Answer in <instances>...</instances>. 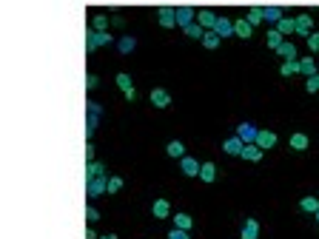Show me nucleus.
Here are the masks:
<instances>
[{
  "label": "nucleus",
  "instance_id": "27",
  "mask_svg": "<svg viewBox=\"0 0 319 239\" xmlns=\"http://www.w3.org/2000/svg\"><path fill=\"white\" fill-rule=\"evenodd\" d=\"M291 148L293 151H305V148H308V137H305V134H299V131L291 134Z\"/></svg>",
  "mask_w": 319,
  "mask_h": 239
},
{
  "label": "nucleus",
  "instance_id": "3",
  "mask_svg": "<svg viewBox=\"0 0 319 239\" xmlns=\"http://www.w3.org/2000/svg\"><path fill=\"white\" fill-rule=\"evenodd\" d=\"M157 18H160V26L163 29H174L177 26V9H174V6H160Z\"/></svg>",
  "mask_w": 319,
  "mask_h": 239
},
{
  "label": "nucleus",
  "instance_id": "13",
  "mask_svg": "<svg viewBox=\"0 0 319 239\" xmlns=\"http://www.w3.org/2000/svg\"><path fill=\"white\" fill-rule=\"evenodd\" d=\"M151 106L169 108V106H171V94H169L166 89H154V91H151Z\"/></svg>",
  "mask_w": 319,
  "mask_h": 239
},
{
  "label": "nucleus",
  "instance_id": "5",
  "mask_svg": "<svg viewBox=\"0 0 319 239\" xmlns=\"http://www.w3.org/2000/svg\"><path fill=\"white\" fill-rule=\"evenodd\" d=\"M180 168H183V174H186V177H200V168H203V162H197L194 157H183L180 159Z\"/></svg>",
  "mask_w": 319,
  "mask_h": 239
},
{
  "label": "nucleus",
  "instance_id": "20",
  "mask_svg": "<svg viewBox=\"0 0 319 239\" xmlns=\"http://www.w3.org/2000/svg\"><path fill=\"white\" fill-rule=\"evenodd\" d=\"M151 213H154L157 219H166V216H169V213H171V205L166 202V199H157V202L151 205Z\"/></svg>",
  "mask_w": 319,
  "mask_h": 239
},
{
  "label": "nucleus",
  "instance_id": "38",
  "mask_svg": "<svg viewBox=\"0 0 319 239\" xmlns=\"http://www.w3.org/2000/svg\"><path fill=\"white\" fill-rule=\"evenodd\" d=\"M308 49H310V52H319V32H310V37H308Z\"/></svg>",
  "mask_w": 319,
  "mask_h": 239
},
{
  "label": "nucleus",
  "instance_id": "45",
  "mask_svg": "<svg viewBox=\"0 0 319 239\" xmlns=\"http://www.w3.org/2000/svg\"><path fill=\"white\" fill-rule=\"evenodd\" d=\"M100 239H117V233H106V236H100Z\"/></svg>",
  "mask_w": 319,
  "mask_h": 239
},
{
  "label": "nucleus",
  "instance_id": "28",
  "mask_svg": "<svg viewBox=\"0 0 319 239\" xmlns=\"http://www.w3.org/2000/svg\"><path fill=\"white\" fill-rule=\"evenodd\" d=\"M191 225H194V219H191L188 213H177V216H174V228H180V230H191Z\"/></svg>",
  "mask_w": 319,
  "mask_h": 239
},
{
  "label": "nucleus",
  "instance_id": "21",
  "mask_svg": "<svg viewBox=\"0 0 319 239\" xmlns=\"http://www.w3.org/2000/svg\"><path fill=\"white\" fill-rule=\"evenodd\" d=\"M245 20H248L251 26L257 29L259 23H262V20H265V15H262V6H251V9H248V15H245Z\"/></svg>",
  "mask_w": 319,
  "mask_h": 239
},
{
  "label": "nucleus",
  "instance_id": "25",
  "mask_svg": "<svg viewBox=\"0 0 319 239\" xmlns=\"http://www.w3.org/2000/svg\"><path fill=\"white\" fill-rule=\"evenodd\" d=\"M279 74H282V77L299 74V60H282V66H279Z\"/></svg>",
  "mask_w": 319,
  "mask_h": 239
},
{
  "label": "nucleus",
  "instance_id": "39",
  "mask_svg": "<svg viewBox=\"0 0 319 239\" xmlns=\"http://www.w3.org/2000/svg\"><path fill=\"white\" fill-rule=\"evenodd\" d=\"M305 89L313 94V91H319V74H313V77H308V83H305Z\"/></svg>",
  "mask_w": 319,
  "mask_h": 239
},
{
  "label": "nucleus",
  "instance_id": "18",
  "mask_svg": "<svg viewBox=\"0 0 319 239\" xmlns=\"http://www.w3.org/2000/svg\"><path fill=\"white\" fill-rule=\"evenodd\" d=\"M257 236H259V222L245 219V225H242V239H257Z\"/></svg>",
  "mask_w": 319,
  "mask_h": 239
},
{
  "label": "nucleus",
  "instance_id": "6",
  "mask_svg": "<svg viewBox=\"0 0 319 239\" xmlns=\"http://www.w3.org/2000/svg\"><path fill=\"white\" fill-rule=\"evenodd\" d=\"M242 148H245V145H242V140H239L237 134H234V137H228V140L222 142V151H225L228 157H242Z\"/></svg>",
  "mask_w": 319,
  "mask_h": 239
},
{
  "label": "nucleus",
  "instance_id": "9",
  "mask_svg": "<svg viewBox=\"0 0 319 239\" xmlns=\"http://www.w3.org/2000/svg\"><path fill=\"white\" fill-rule=\"evenodd\" d=\"M89 196H103L108 191V177H97V179H89Z\"/></svg>",
  "mask_w": 319,
  "mask_h": 239
},
{
  "label": "nucleus",
  "instance_id": "17",
  "mask_svg": "<svg viewBox=\"0 0 319 239\" xmlns=\"http://www.w3.org/2000/svg\"><path fill=\"white\" fill-rule=\"evenodd\" d=\"M262 15H265L268 23H274V29H276V23L282 20V9H279V6H262Z\"/></svg>",
  "mask_w": 319,
  "mask_h": 239
},
{
  "label": "nucleus",
  "instance_id": "16",
  "mask_svg": "<svg viewBox=\"0 0 319 239\" xmlns=\"http://www.w3.org/2000/svg\"><path fill=\"white\" fill-rule=\"evenodd\" d=\"M97 177H106V165H103V162H89V165H86V182H89V179H97Z\"/></svg>",
  "mask_w": 319,
  "mask_h": 239
},
{
  "label": "nucleus",
  "instance_id": "46",
  "mask_svg": "<svg viewBox=\"0 0 319 239\" xmlns=\"http://www.w3.org/2000/svg\"><path fill=\"white\" fill-rule=\"evenodd\" d=\"M316 219H319V211H316Z\"/></svg>",
  "mask_w": 319,
  "mask_h": 239
},
{
  "label": "nucleus",
  "instance_id": "42",
  "mask_svg": "<svg viewBox=\"0 0 319 239\" xmlns=\"http://www.w3.org/2000/svg\"><path fill=\"white\" fill-rule=\"evenodd\" d=\"M89 114H91V117H100V114H103V106L91 100V103H89Z\"/></svg>",
  "mask_w": 319,
  "mask_h": 239
},
{
  "label": "nucleus",
  "instance_id": "35",
  "mask_svg": "<svg viewBox=\"0 0 319 239\" xmlns=\"http://www.w3.org/2000/svg\"><path fill=\"white\" fill-rule=\"evenodd\" d=\"M186 35H188V37H194V40H203V37H205V29L200 26V23H194V26H188V29H186Z\"/></svg>",
  "mask_w": 319,
  "mask_h": 239
},
{
  "label": "nucleus",
  "instance_id": "41",
  "mask_svg": "<svg viewBox=\"0 0 319 239\" xmlns=\"http://www.w3.org/2000/svg\"><path fill=\"white\" fill-rule=\"evenodd\" d=\"M97 86H100V77H97V74H89V77H86V89L94 91Z\"/></svg>",
  "mask_w": 319,
  "mask_h": 239
},
{
  "label": "nucleus",
  "instance_id": "40",
  "mask_svg": "<svg viewBox=\"0 0 319 239\" xmlns=\"http://www.w3.org/2000/svg\"><path fill=\"white\" fill-rule=\"evenodd\" d=\"M169 239H191V236H188V230H180V228H171V230H169Z\"/></svg>",
  "mask_w": 319,
  "mask_h": 239
},
{
  "label": "nucleus",
  "instance_id": "7",
  "mask_svg": "<svg viewBox=\"0 0 319 239\" xmlns=\"http://www.w3.org/2000/svg\"><path fill=\"white\" fill-rule=\"evenodd\" d=\"M217 18L220 15H214L211 9H203V12H197V23L205 29V32H214V26H217Z\"/></svg>",
  "mask_w": 319,
  "mask_h": 239
},
{
  "label": "nucleus",
  "instance_id": "8",
  "mask_svg": "<svg viewBox=\"0 0 319 239\" xmlns=\"http://www.w3.org/2000/svg\"><path fill=\"white\" fill-rule=\"evenodd\" d=\"M254 145H259L262 151H271L276 145V134L274 131H265V128H259V134H257V142Z\"/></svg>",
  "mask_w": 319,
  "mask_h": 239
},
{
  "label": "nucleus",
  "instance_id": "26",
  "mask_svg": "<svg viewBox=\"0 0 319 239\" xmlns=\"http://www.w3.org/2000/svg\"><path fill=\"white\" fill-rule=\"evenodd\" d=\"M265 43H268V49H274V52H276V49H279V46L285 43V37L279 35L276 29H271V32H268V35H265Z\"/></svg>",
  "mask_w": 319,
  "mask_h": 239
},
{
  "label": "nucleus",
  "instance_id": "33",
  "mask_svg": "<svg viewBox=\"0 0 319 239\" xmlns=\"http://www.w3.org/2000/svg\"><path fill=\"white\" fill-rule=\"evenodd\" d=\"M108 23H111V20H108L106 15H94V23H91V29H94V32H106Z\"/></svg>",
  "mask_w": 319,
  "mask_h": 239
},
{
  "label": "nucleus",
  "instance_id": "4",
  "mask_svg": "<svg viewBox=\"0 0 319 239\" xmlns=\"http://www.w3.org/2000/svg\"><path fill=\"white\" fill-rule=\"evenodd\" d=\"M257 134H259V128L257 125H251V123H242L237 128V137L242 140V145H251V142H257Z\"/></svg>",
  "mask_w": 319,
  "mask_h": 239
},
{
  "label": "nucleus",
  "instance_id": "11",
  "mask_svg": "<svg viewBox=\"0 0 319 239\" xmlns=\"http://www.w3.org/2000/svg\"><path fill=\"white\" fill-rule=\"evenodd\" d=\"M254 35V26H251L248 20H234V37H239V40H248V37Z\"/></svg>",
  "mask_w": 319,
  "mask_h": 239
},
{
  "label": "nucleus",
  "instance_id": "22",
  "mask_svg": "<svg viewBox=\"0 0 319 239\" xmlns=\"http://www.w3.org/2000/svg\"><path fill=\"white\" fill-rule=\"evenodd\" d=\"M200 179H203V182H214V179H217V165H214V162H203Z\"/></svg>",
  "mask_w": 319,
  "mask_h": 239
},
{
  "label": "nucleus",
  "instance_id": "30",
  "mask_svg": "<svg viewBox=\"0 0 319 239\" xmlns=\"http://www.w3.org/2000/svg\"><path fill=\"white\" fill-rule=\"evenodd\" d=\"M200 43H203L205 49H217V46H220L222 40H220V35H217V32H205V37L200 40Z\"/></svg>",
  "mask_w": 319,
  "mask_h": 239
},
{
  "label": "nucleus",
  "instance_id": "10",
  "mask_svg": "<svg viewBox=\"0 0 319 239\" xmlns=\"http://www.w3.org/2000/svg\"><path fill=\"white\" fill-rule=\"evenodd\" d=\"M293 23H296V35L299 37H310V32H313V20H310V15H299Z\"/></svg>",
  "mask_w": 319,
  "mask_h": 239
},
{
  "label": "nucleus",
  "instance_id": "2",
  "mask_svg": "<svg viewBox=\"0 0 319 239\" xmlns=\"http://www.w3.org/2000/svg\"><path fill=\"white\" fill-rule=\"evenodd\" d=\"M197 23V9L194 6H177V26L188 29Z\"/></svg>",
  "mask_w": 319,
  "mask_h": 239
},
{
  "label": "nucleus",
  "instance_id": "34",
  "mask_svg": "<svg viewBox=\"0 0 319 239\" xmlns=\"http://www.w3.org/2000/svg\"><path fill=\"white\" fill-rule=\"evenodd\" d=\"M97 123H100V117L89 114V120H86V140L89 142H91V137H94V131H97Z\"/></svg>",
  "mask_w": 319,
  "mask_h": 239
},
{
  "label": "nucleus",
  "instance_id": "36",
  "mask_svg": "<svg viewBox=\"0 0 319 239\" xmlns=\"http://www.w3.org/2000/svg\"><path fill=\"white\" fill-rule=\"evenodd\" d=\"M123 185H125L123 177H108V191H106V194H117Z\"/></svg>",
  "mask_w": 319,
  "mask_h": 239
},
{
  "label": "nucleus",
  "instance_id": "1",
  "mask_svg": "<svg viewBox=\"0 0 319 239\" xmlns=\"http://www.w3.org/2000/svg\"><path fill=\"white\" fill-rule=\"evenodd\" d=\"M114 43V37L108 35V32H94V29H89V40H86V52L94 54L100 49V46H108Z\"/></svg>",
  "mask_w": 319,
  "mask_h": 239
},
{
  "label": "nucleus",
  "instance_id": "29",
  "mask_svg": "<svg viewBox=\"0 0 319 239\" xmlns=\"http://www.w3.org/2000/svg\"><path fill=\"white\" fill-rule=\"evenodd\" d=\"M299 208L305 213H316L319 211V199H316V196H305V199L299 202Z\"/></svg>",
  "mask_w": 319,
  "mask_h": 239
},
{
  "label": "nucleus",
  "instance_id": "32",
  "mask_svg": "<svg viewBox=\"0 0 319 239\" xmlns=\"http://www.w3.org/2000/svg\"><path fill=\"white\" fill-rule=\"evenodd\" d=\"M117 86H120V89H123V94H125V91H131V89H134L131 77H128V74H125V71H120V74H117Z\"/></svg>",
  "mask_w": 319,
  "mask_h": 239
},
{
  "label": "nucleus",
  "instance_id": "44",
  "mask_svg": "<svg viewBox=\"0 0 319 239\" xmlns=\"http://www.w3.org/2000/svg\"><path fill=\"white\" fill-rule=\"evenodd\" d=\"M86 239H100V236L94 233V228H86Z\"/></svg>",
  "mask_w": 319,
  "mask_h": 239
},
{
  "label": "nucleus",
  "instance_id": "31",
  "mask_svg": "<svg viewBox=\"0 0 319 239\" xmlns=\"http://www.w3.org/2000/svg\"><path fill=\"white\" fill-rule=\"evenodd\" d=\"M169 154H171V157H177V159H183V157H186V145H183L180 140L169 142Z\"/></svg>",
  "mask_w": 319,
  "mask_h": 239
},
{
  "label": "nucleus",
  "instance_id": "15",
  "mask_svg": "<svg viewBox=\"0 0 319 239\" xmlns=\"http://www.w3.org/2000/svg\"><path fill=\"white\" fill-rule=\"evenodd\" d=\"M262 154H265V151L259 148V145H254V142L242 148V159H248V162H259V159H262Z\"/></svg>",
  "mask_w": 319,
  "mask_h": 239
},
{
  "label": "nucleus",
  "instance_id": "23",
  "mask_svg": "<svg viewBox=\"0 0 319 239\" xmlns=\"http://www.w3.org/2000/svg\"><path fill=\"white\" fill-rule=\"evenodd\" d=\"M276 54H279L282 60H296V46H293V43H288V40H285V43L279 46V49H276Z\"/></svg>",
  "mask_w": 319,
  "mask_h": 239
},
{
  "label": "nucleus",
  "instance_id": "37",
  "mask_svg": "<svg viewBox=\"0 0 319 239\" xmlns=\"http://www.w3.org/2000/svg\"><path fill=\"white\" fill-rule=\"evenodd\" d=\"M86 222H89V225H94V222H100V211H97V208H94V205H89V208H86Z\"/></svg>",
  "mask_w": 319,
  "mask_h": 239
},
{
  "label": "nucleus",
  "instance_id": "19",
  "mask_svg": "<svg viewBox=\"0 0 319 239\" xmlns=\"http://www.w3.org/2000/svg\"><path fill=\"white\" fill-rule=\"evenodd\" d=\"M137 49V37H120L117 40V52L120 54H131Z\"/></svg>",
  "mask_w": 319,
  "mask_h": 239
},
{
  "label": "nucleus",
  "instance_id": "43",
  "mask_svg": "<svg viewBox=\"0 0 319 239\" xmlns=\"http://www.w3.org/2000/svg\"><path fill=\"white\" fill-rule=\"evenodd\" d=\"M89 162H94V145L86 142V165H89Z\"/></svg>",
  "mask_w": 319,
  "mask_h": 239
},
{
  "label": "nucleus",
  "instance_id": "14",
  "mask_svg": "<svg viewBox=\"0 0 319 239\" xmlns=\"http://www.w3.org/2000/svg\"><path fill=\"white\" fill-rule=\"evenodd\" d=\"M299 74L302 77H313V74H319L313 57H299Z\"/></svg>",
  "mask_w": 319,
  "mask_h": 239
},
{
  "label": "nucleus",
  "instance_id": "24",
  "mask_svg": "<svg viewBox=\"0 0 319 239\" xmlns=\"http://www.w3.org/2000/svg\"><path fill=\"white\" fill-rule=\"evenodd\" d=\"M276 32H279L282 37H288V35H293V32H296V23H293L291 18H282L279 23H276Z\"/></svg>",
  "mask_w": 319,
  "mask_h": 239
},
{
  "label": "nucleus",
  "instance_id": "12",
  "mask_svg": "<svg viewBox=\"0 0 319 239\" xmlns=\"http://www.w3.org/2000/svg\"><path fill=\"white\" fill-rule=\"evenodd\" d=\"M214 32L220 35V40H222V37H231V35H234V20H231V18H222V15H220V18H217Z\"/></svg>",
  "mask_w": 319,
  "mask_h": 239
}]
</instances>
